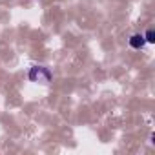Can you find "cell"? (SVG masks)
<instances>
[{
    "instance_id": "obj_2",
    "label": "cell",
    "mask_w": 155,
    "mask_h": 155,
    "mask_svg": "<svg viewBox=\"0 0 155 155\" xmlns=\"http://www.w3.org/2000/svg\"><path fill=\"white\" fill-rule=\"evenodd\" d=\"M144 40H146V44H153V42H155V33H153V29H148V31L144 33Z\"/></svg>"
},
{
    "instance_id": "obj_1",
    "label": "cell",
    "mask_w": 155,
    "mask_h": 155,
    "mask_svg": "<svg viewBox=\"0 0 155 155\" xmlns=\"http://www.w3.org/2000/svg\"><path fill=\"white\" fill-rule=\"evenodd\" d=\"M130 46H131L133 49H142V48L146 46L144 35H140V33H135V35H131V38H130Z\"/></svg>"
}]
</instances>
